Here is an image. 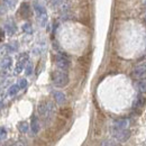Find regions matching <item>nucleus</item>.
Returning a JSON list of instances; mask_svg holds the SVG:
<instances>
[{
  "label": "nucleus",
  "instance_id": "obj_1",
  "mask_svg": "<svg viewBox=\"0 0 146 146\" xmlns=\"http://www.w3.org/2000/svg\"><path fill=\"white\" fill-rule=\"evenodd\" d=\"M37 111H38L39 116L47 119V118H51L52 115L54 113L55 106L54 104L51 102V101H42L37 107Z\"/></svg>",
  "mask_w": 146,
  "mask_h": 146
},
{
  "label": "nucleus",
  "instance_id": "obj_2",
  "mask_svg": "<svg viewBox=\"0 0 146 146\" xmlns=\"http://www.w3.org/2000/svg\"><path fill=\"white\" fill-rule=\"evenodd\" d=\"M52 80L55 87L63 88L69 83V75L65 71H62V70L54 71L52 74Z\"/></svg>",
  "mask_w": 146,
  "mask_h": 146
},
{
  "label": "nucleus",
  "instance_id": "obj_3",
  "mask_svg": "<svg viewBox=\"0 0 146 146\" xmlns=\"http://www.w3.org/2000/svg\"><path fill=\"white\" fill-rule=\"evenodd\" d=\"M55 64L60 70L66 71L70 68V60L64 54H57L55 57Z\"/></svg>",
  "mask_w": 146,
  "mask_h": 146
},
{
  "label": "nucleus",
  "instance_id": "obj_4",
  "mask_svg": "<svg viewBox=\"0 0 146 146\" xmlns=\"http://www.w3.org/2000/svg\"><path fill=\"white\" fill-rule=\"evenodd\" d=\"M34 9H35L37 16H38V19H39L40 25H42V26H45V24H46V21H47L46 9H45L42 5H39L38 2H35V3H34Z\"/></svg>",
  "mask_w": 146,
  "mask_h": 146
},
{
  "label": "nucleus",
  "instance_id": "obj_5",
  "mask_svg": "<svg viewBox=\"0 0 146 146\" xmlns=\"http://www.w3.org/2000/svg\"><path fill=\"white\" fill-rule=\"evenodd\" d=\"M131 75L135 79H142V78H144L146 75V61L139 63L138 65H136L133 73H131Z\"/></svg>",
  "mask_w": 146,
  "mask_h": 146
},
{
  "label": "nucleus",
  "instance_id": "obj_6",
  "mask_svg": "<svg viewBox=\"0 0 146 146\" xmlns=\"http://www.w3.org/2000/svg\"><path fill=\"white\" fill-rule=\"evenodd\" d=\"M113 136L119 141V142H126L129 136H130V130L128 129H121V130H116V131H112Z\"/></svg>",
  "mask_w": 146,
  "mask_h": 146
},
{
  "label": "nucleus",
  "instance_id": "obj_7",
  "mask_svg": "<svg viewBox=\"0 0 146 146\" xmlns=\"http://www.w3.org/2000/svg\"><path fill=\"white\" fill-rule=\"evenodd\" d=\"M128 125H129V120L128 119H118V120H115L112 128H111V131H116V130H121V129H127Z\"/></svg>",
  "mask_w": 146,
  "mask_h": 146
},
{
  "label": "nucleus",
  "instance_id": "obj_8",
  "mask_svg": "<svg viewBox=\"0 0 146 146\" xmlns=\"http://www.w3.org/2000/svg\"><path fill=\"white\" fill-rule=\"evenodd\" d=\"M28 61V54L27 53H23V54L19 56V60L18 62H17V64H16V69H15V72L17 73H20L23 70H24V68H25V64H26V62Z\"/></svg>",
  "mask_w": 146,
  "mask_h": 146
},
{
  "label": "nucleus",
  "instance_id": "obj_9",
  "mask_svg": "<svg viewBox=\"0 0 146 146\" xmlns=\"http://www.w3.org/2000/svg\"><path fill=\"white\" fill-rule=\"evenodd\" d=\"M5 28H6V31H7L10 35L15 34L16 31H17V26H16V24H15L14 20H8V21L5 24Z\"/></svg>",
  "mask_w": 146,
  "mask_h": 146
},
{
  "label": "nucleus",
  "instance_id": "obj_10",
  "mask_svg": "<svg viewBox=\"0 0 146 146\" xmlns=\"http://www.w3.org/2000/svg\"><path fill=\"white\" fill-rule=\"evenodd\" d=\"M53 97H54L55 101L58 104V105H62L65 102L66 98H65V94L61 91H54L53 92Z\"/></svg>",
  "mask_w": 146,
  "mask_h": 146
},
{
  "label": "nucleus",
  "instance_id": "obj_11",
  "mask_svg": "<svg viewBox=\"0 0 146 146\" xmlns=\"http://www.w3.org/2000/svg\"><path fill=\"white\" fill-rule=\"evenodd\" d=\"M31 129H32V133L35 135L39 131V121L37 119V117H33L32 118V123H31Z\"/></svg>",
  "mask_w": 146,
  "mask_h": 146
},
{
  "label": "nucleus",
  "instance_id": "obj_12",
  "mask_svg": "<svg viewBox=\"0 0 146 146\" xmlns=\"http://www.w3.org/2000/svg\"><path fill=\"white\" fill-rule=\"evenodd\" d=\"M11 64H13V60H11V57H9V56L3 57L2 61H1V68H2L3 70H8V69L11 66Z\"/></svg>",
  "mask_w": 146,
  "mask_h": 146
},
{
  "label": "nucleus",
  "instance_id": "obj_13",
  "mask_svg": "<svg viewBox=\"0 0 146 146\" xmlns=\"http://www.w3.org/2000/svg\"><path fill=\"white\" fill-rule=\"evenodd\" d=\"M20 14L23 17H28L29 14H31V9H29V6L27 3H23L21 7H20Z\"/></svg>",
  "mask_w": 146,
  "mask_h": 146
},
{
  "label": "nucleus",
  "instance_id": "obj_14",
  "mask_svg": "<svg viewBox=\"0 0 146 146\" xmlns=\"http://www.w3.org/2000/svg\"><path fill=\"white\" fill-rule=\"evenodd\" d=\"M137 89L141 93H146V79L141 80L138 83H137Z\"/></svg>",
  "mask_w": 146,
  "mask_h": 146
},
{
  "label": "nucleus",
  "instance_id": "obj_15",
  "mask_svg": "<svg viewBox=\"0 0 146 146\" xmlns=\"http://www.w3.org/2000/svg\"><path fill=\"white\" fill-rule=\"evenodd\" d=\"M28 128H29V125L26 121H21V123L18 124V130L20 133H23V134L27 133L28 131Z\"/></svg>",
  "mask_w": 146,
  "mask_h": 146
},
{
  "label": "nucleus",
  "instance_id": "obj_16",
  "mask_svg": "<svg viewBox=\"0 0 146 146\" xmlns=\"http://www.w3.org/2000/svg\"><path fill=\"white\" fill-rule=\"evenodd\" d=\"M19 86L18 84H14V86H11L10 88H9V91H8V93H9V96H15V94H17V92L19 91Z\"/></svg>",
  "mask_w": 146,
  "mask_h": 146
},
{
  "label": "nucleus",
  "instance_id": "obj_17",
  "mask_svg": "<svg viewBox=\"0 0 146 146\" xmlns=\"http://www.w3.org/2000/svg\"><path fill=\"white\" fill-rule=\"evenodd\" d=\"M23 31L25 33H27V34H32L33 33V27H32V25L29 23H26V24L23 25Z\"/></svg>",
  "mask_w": 146,
  "mask_h": 146
},
{
  "label": "nucleus",
  "instance_id": "obj_18",
  "mask_svg": "<svg viewBox=\"0 0 146 146\" xmlns=\"http://www.w3.org/2000/svg\"><path fill=\"white\" fill-rule=\"evenodd\" d=\"M144 104H145V98L142 97V96H139L136 99V101H135V107H143Z\"/></svg>",
  "mask_w": 146,
  "mask_h": 146
},
{
  "label": "nucleus",
  "instance_id": "obj_19",
  "mask_svg": "<svg viewBox=\"0 0 146 146\" xmlns=\"http://www.w3.org/2000/svg\"><path fill=\"white\" fill-rule=\"evenodd\" d=\"M7 138V130L6 128L0 127V141H5Z\"/></svg>",
  "mask_w": 146,
  "mask_h": 146
},
{
  "label": "nucleus",
  "instance_id": "obj_20",
  "mask_svg": "<svg viewBox=\"0 0 146 146\" xmlns=\"http://www.w3.org/2000/svg\"><path fill=\"white\" fill-rule=\"evenodd\" d=\"M18 86L20 89H25V88L27 87V80H26V79H20V80H19Z\"/></svg>",
  "mask_w": 146,
  "mask_h": 146
},
{
  "label": "nucleus",
  "instance_id": "obj_21",
  "mask_svg": "<svg viewBox=\"0 0 146 146\" xmlns=\"http://www.w3.org/2000/svg\"><path fill=\"white\" fill-rule=\"evenodd\" d=\"M32 73H33V64L28 63L26 66V75H31Z\"/></svg>",
  "mask_w": 146,
  "mask_h": 146
},
{
  "label": "nucleus",
  "instance_id": "obj_22",
  "mask_svg": "<svg viewBox=\"0 0 146 146\" xmlns=\"http://www.w3.org/2000/svg\"><path fill=\"white\" fill-rule=\"evenodd\" d=\"M3 2H5V5H7L8 6V8H14V3H15V0H3Z\"/></svg>",
  "mask_w": 146,
  "mask_h": 146
},
{
  "label": "nucleus",
  "instance_id": "obj_23",
  "mask_svg": "<svg viewBox=\"0 0 146 146\" xmlns=\"http://www.w3.org/2000/svg\"><path fill=\"white\" fill-rule=\"evenodd\" d=\"M51 3L53 6H61L62 5V0H51Z\"/></svg>",
  "mask_w": 146,
  "mask_h": 146
},
{
  "label": "nucleus",
  "instance_id": "obj_24",
  "mask_svg": "<svg viewBox=\"0 0 146 146\" xmlns=\"http://www.w3.org/2000/svg\"><path fill=\"white\" fill-rule=\"evenodd\" d=\"M16 146H27V144L24 141H19V142L16 143Z\"/></svg>",
  "mask_w": 146,
  "mask_h": 146
},
{
  "label": "nucleus",
  "instance_id": "obj_25",
  "mask_svg": "<svg viewBox=\"0 0 146 146\" xmlns=\"http://www.w3.org/2000/svg\"><path fill=\"white\" fill-rule=\"evenodd\" d=\"M2 107H3V104H2V102H1V101H0V109H1V108H2Z\"/></svg>",
  "mask_w": 146,
  "mask_h": 146
},
{
  "label": "nucleus",
  "instance_id": "obj_26",
  "mask_svg": "<svg viewBox=\"0 0 146 146\" xmlns=\"http://www.w3.org/2000/svg\"><path fill=\"white\" fill-rule=\"evenodd\" d=\"M144 6H146V0H144Z\"/></svg>",
  "mask_w": 146,
  "mask_h": 146
},
{
  "label": "nucleus",
  "instance_id": "obj_27",
  "mask_svg": "<svg viewBox=\"0 0 146 146\" xmlns=\"http://www.w3.org/2000/svg\"><path fill=\"white\" fill-rule=\"evenodd\" d=\"M145 21H146V16H145Z\"/></svg>",
  "mask_w": 146,
  "mask_h": 146
}]
</instances>
